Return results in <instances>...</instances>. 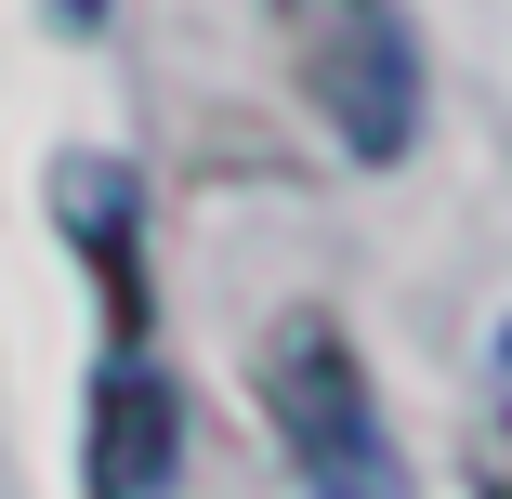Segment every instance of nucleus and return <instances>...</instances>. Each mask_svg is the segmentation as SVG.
<instances>
[{"mask_svg": "<svg viewBox=\"0 0 512 499\" xmlns=\"http://www.w3.org/2000/svg\"><path fill=\"white\" fill-rule=\"evenodd\" d=\"M276 40L302 106L329 119V145L355 171H394L407 132H421V40H407L394 0H276Z\"/></svg>", "mask_w": 512, "mask_h": 499, "instance_id": "obj_1", "label": "nucleus"}, {"mask_svg": "<svg viewBox=\"0 0 512 499\" xmlns=\"http://www.w3.org/2000/svg\"><path fill=\"white\" fill-rule=\"evenodd\" d=\"M263 408H276V447H289L302 499H407V460L381 434V394H368V368H355V342L329 316H276Z\"/></svg>", "mask_w": 512, "mask_h": 499, "instance_id": "obj_2", "label": "nucleus"}, {"mask_svg": "<svg viewBox=\"0 0 512 499\" xmlns=\"http://www.w3.org/2000/svg\"><path fill=\"white\" fill-rule=\"evenodd\" d=\"M184 473V394L158 355H106V381H92L79 408V486L92 499H171Z\"/></svg>", "mask_w": 512, "mask_h": 499, "instance_id": "obj_3", "label": "nucleus"}, {"mask_svg": "<svg viewBox=\"0 0 512 499\" xmlns=\"http://www.w3.org/2000/svg\"><path fill=\"white\" fill-rule=\"evenodd\" d=\"M53 211H66V250L106 276V355H145V171L132 158H66L53 171Z\"/></svg>", "mask_w": 512, "mask_h": 499, "instance_id": "obj_4", "label": "nucleus"}, {"mask_svg": "<svg viewBox=\"0 0 512 499\" xmlns=\"http://www.w3.org/2000/svg\"><path fill=\"white\" fill-rule=\"evenodd\" d=\"M473 499H512V447H486V473H473Z\"/></svg>", "mask_w": 512, "mask_h": 499, "instance_id": "obj_5", "label": "nucleus"}, {"mask_svg": "<svg viewBox=\"0 0 512 499\" xmlns=\"http://www.w3.org/2000/svg\"><path fill=\"white\" fill-rule=\"evenodd\" d=\"M40 14H53V27H106V0H40Z\"/></svg>", "mask_w": 512, "mask_h": 499, "instance_id": "obj_6", "label": "nucleus"}, {"mask_svg": "<svg viewBox=\"0 0 512 499\" xmlns=\"http://www.w3.org/2000/svg\"><path fill=\"white\" fill-rule=\"evenodd\" d=\"M499 394H512V329H499Z\"/></svg>", "mask_w": 512, "mask_h": 499, "instance_id": "obj_7", "label": "nucleus"}]
</instances>
